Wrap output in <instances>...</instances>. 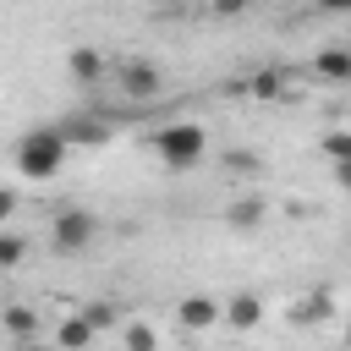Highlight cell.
<instances>
[{"mask_svg":"<svg viewBox=\"0 0 351 351\" xmlns=\"http://www.w3.org/2000/svg\"><path fill=\"white\" fill-rule=\"evenodd\" d=\"M66 137H60V126H33V132H22L16 137V176L22 181H49V176H60V165H66Z\"/></svg>","mask_w":351,"mask_h":351,"instance_id":"6da1fadb","label":"cell"},{"mask_svg":"<svg viewBox=\"0 0 351 351\" xmlns=\"http://www.w3.org/2000/svg\"><path fill=\"white\" fill-rule=\"evenodd\" d=\"M148 143H154V154H159L165 170H192V165H203V154H208V132H203L197 121H170V126H159Z\"/></svg>","mask_w":351,"mask_h":351,"instance_id":"7a4b0ae2","label":"cell"},{"mask_svg":"<svg viewBox=\"0 0 351 351\" xmlns=\"http://www.w3.org/2000/svg\"><path fill=\"white\" fill-rule=\"evenodd\" d=\"M93 236H99V219H93L88 208H60V214L49 219V241H55V252H88Z\"/></svg>","mask_w":351,"mask_h":351,"instance_id":"3957f363","label":"cell"},{"mask_svg":"<svg viewBox=\"0 0 351 351\" xmlns=\"http://www.w3.org/2000/svg\"><path fill=\"white\" fill-rule=\"evenodd\" d=\"M115 82H121V93H126V99H154V93L165 88V71H159L154 60H137V55H126V60L115 66Z\"/></svg>","mask_w":351,"mask_h":351,"instance_id":"277c9868","label":"cell"},{"mask_svg":"<svg viewBox=\"0 0 351 351\" xmlns=\"http://www.w3.org/2000/svg\"><path fill=\"white\" fill-rule=\"evenodd\" d=\"M55 126H60L66 148H99V143H110V126L93 121V115H66V121H55Z\"/></svg>","mask_w":351,"mask_h":351,"instance_id":"5b68a950","label":"cell"},{"mask_svg":"<svg viewBox=\"0 0 351 351\" xmlns=\"http://www.w3.org/2000/svg\"><path fill=\"white\" fill-rule=\"evenodd\" d=\"M176 324L181 329H208V324H219V302L214 296H181L176 302Z\"/></svg>","mask_w":351,"mask_h":351,"instance_id":"8992f818","label":"cell"},{"mask_svg":"<svg viewBox=\"0 0 351 351\" xmlns=\"http://www.w3.org/2000/svg\"><path fill=\"white\" fill-rule=\"evenodd\" d=\"M66 71H71V82H82V88H93V82L104 77V55H99L93 44H77V49L66 55Z\"/></svg>","mask_w":351,"mask_h":351,"instance_id":"52a82bcc","label":"cell"},{"mask_svg":"<svg viewBox=\"0 0 351 351\" xmlns=\"http://www.w3.org/2000/svg\"><path fill=\"white\" fill-rule=\"evenodd\" d=\"M219 318H225L230 329H258V318H263V302H258L252 291H241V296L219 302Z\"/></svg>","mask_w":351,"mask_h":351,"instance_id":"ba28073f","label":"cell"},{"mask_svg":"<svg viewBox=\"0 0 351 351\" xmlns=\"http://www.w3.org/2000/svg\"><path fill=\"white\" fill-rule=\"evenodd\" d=\"M0 329H5L16 346H33L44 324H38V313H33V307H0Z\"/></svg>","mask_w":351,"mask_h":351,"instance_id":"9c48e42d","label":"cell"},{"mask_svg":"<svg viewBox=\"0 0 351 351\" xmlns=\"http://www.w3.org/2000/svg\"><path fill=\"white\" fill-rule=\"evenodd\" d=\"M263 219H269V203H263V197H236V203L225 208V225H230V230H258Z\"/></svg>","mask_w":351,"mask_h":351,"instance_id":"30bf717a","label":"cell"},{"mask_svg":"<svg viewBox=\"0 0 351 351\" xmlns=\"http://www.w3.org/2000/svg\"><path fill=\"white\" fill-rule=\"evenodd\" d=\"M324 318H335V296L329 291H313V296H302L291 307V324H324Z\"/></svg>","mask_w":351,"mask_h":351,"instance_id":"8fae6325","label":"cell"},{"mask_svg":"<svg viewBox=\"0 0 351 351\" xmlns=\"http://www.w3.org/2000/svg\"><path fill=\"white\" fill-rule=\"evenodd\" d=\"M313 66H318V77H329V82H346V77H351V49H346V44H329V49H324Z\"/></svg>","mask_w":351,"mask_h":351,"instance_id":"7c38bea8","label":"cell"},{"mask_svg":"<svg viewBox=\"0 0 351 351\" xmlns=\"http://www.w3.org/2000/svg\"><path fill=\"white\" fill-rule=\"evenodd\" d=\"M93 340H99V329H93L82 313H71V318L55 329V346H71V351H77V346H93Z\"/></svg>","mask_w":351,"mask_h":351,"instance_id":"4fadbf2b","label":"cell"},{"mask_svg":"<svg viewBox=\"0 0 351 351\" xmlns=\"http://www.w3.org/2000/svg\"><path fill=\"white\" fill-rule=\"evenodd\" d=\"M219 170H230V176H263V154L230 148V154H219Z\"/></svg>","mask_w":351,"mask_h":351,"instance_id":"5bb4252c","label":"cell"},{"mask_svg":"<svg viewBox=\"0 0 351 351\" xmlns=\"http://www.w3.org/2000/svg\"><path fill=\"white\" fill-rule=\"evenodd\" d=\"M247 93H252V99H280V93H285V77H280V71H258V77L247 82Z\"/></svg>","mask_w":351,"mask_h":351,"instance_id":"9a60e30c","label":"cell"},{"mask_svg":"<svg viewBox=\"0 0 351 351\" xmlns=\"http://www.w3.org/2000/svg\"><path fill=\"white\" fill-rule=\"evenodd\" d=\"M22 258H27V241L11 236V230H0V269H16Z\"/></svg>","mask_w":351,"mask_h":351,"instance_id":"2e32d148","label":"cell"},{"mask_svg":"<svg viewBox=\"0 0 351 351\" xmlns=\"http://www.w3.org/2000/svg\"><path fill=\"white\" fill-rule=\"evenodd\" d=\"M121 340H126L132 351H154V346H159V335H154L148 324H126V329H121Z\"/></svg>","mask_w":351,"mask_h":351,"instance_id":"e0dca14e","label":"cell"},{"mask_svg":"<svg viewBox=\"0 0 351 351\" xmlns=\"http://www.w3.org/2000/svg\"><path fill=\"white\" fill-rule=\"evenodd\" d=\"M82 318H88V324L104 335V329L115 324V302H88V307H82Z\"/></svg>","mask_w":351,"mask_h":351,"instance_id":"ac0fdd59","label":"cell"},{"mask_svg":"<svg viewBox=\"0 0 351 351\" xmlns=\"http://www.w3.org/2000/svg\"><path fill=\"white\" fill-rule=\"evenodd\" d=\"M324 154L329 159H351V132H329L324 137Z\"/></svg>","mask_w":351,"mask_h":351,"instance_id":"d6986e66","label":"cell"},{"mask_svg":"<svg viewBox=\"0 0 351 351\" xmlns=\"http://www.w3.org/2000/svg\"><path fill=\"white\" fill-rule=\"evenodd\" d=\"M247 5H258V0H214L219 16H236V11H247Z\"/></svg>","mask_w":351,"mask_h":351,"instance_id":"ffe728a7","label":"cell"},{"mask_svg":"<svg viewBox=\"0 0 351 351\" xmlns=\"http://www.w3.org/2000/svg\"><path fill=\"white\" fill-rule=\"evenodd\" d=\"M11 214H16V192H11V186H0V219H11Z\"/></svg>","mask_w":351,"mask_h":351,"instance_id":"44dd1931","label":"cell"},{"mask_svg":"<svg viewBox=\"0 0 351 351\" xmlns=\"http://www.w3.org/2000/svg\"><path fill=\"white\" fill-rule=\"evenodd\" d=\"M318 11H351V0H318Z\"/></svg>","mask_w":351,"mask_h":351,"instance_id":"7402d4cb","label":"cell"},{"mask_svg":"<svg viewBox=\"0 0 351 351\" xmlns=\"http://www.w3.org/2000/svg\"><path fill=\"white\" fill-rule=\"evenodd\" d=\"M159 5H186V0H159Z\"/></svg>","mask_w":351,"mask_h":351,"instance_id":"603a6c76","label":"cell"}]
</instances>
